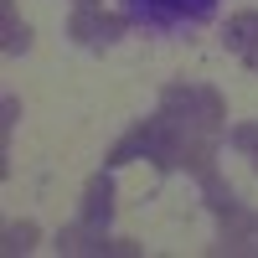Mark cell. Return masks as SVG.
Returning <instances> with one entry per match:
<instances>
[{"label":"cell","instance_id":"cell-1","mask_svg":"<svg viewBox=\"0 0 258 258\" xmlns=\"http://www.w3.org/2000/svg\"><path fill=\"white\" fill-rule=\"evenodd\" d=\"M165 135H170V124H165V114H155V119H145V124H135V129H129V135L109 150V160H103V165H129V160H150V155H155V150L165 145Z\"/></svg>","mask_w":258,"mask_h":258},{"label":"cell","instance_id":"cell-2","mask_svg":"<svg viewBox=\"0 0 258 258\" xmlns=\"http://www.w3.org/2000/svg\"><path fill=\"white\" fill-rule=\"evenodd\" d=\"M217 0H129V16L150 26H176V21H207Z\"/></svg>","mask_w":258,"mask_h":258},{"label":"cell","instance_id":"cell-3","mask_svg":"<svg viewBox=\"0 0 258 258\" xmlns=\"http://www.w3.org/2000/svg\"><path fill=\"white\" fill-rule=\"evenodd\" d=\"M253 232H258V217L243 212V207H232V212H222V232H217V248L212 253H248Z\"/></svg>","mask_w":258,"mask_h":258},{"label":"cell","instance_id":"cell-4","mask_svg":"<svg viewBox=\"0 0 258 258\" xmlns=\"http://www.w3.org/2000/svg\"><path fill=\"white\" fill-rule=\"evenodd\" d=\"M109 217H114V176H109V165H103L88 181V191H83V222L109 227Z\"/></svg>","mask_w":258,"mask_h":258},{"label":"cell","instance_id":"cell-5","mask_svg":"<svg viewBox=\"0 0 258 258\" xmlns=\"http://www.w3.org/2000/svg\"><path fill=\"white\" fill-rule=\"evenodd\" d=\"M57 253H109V238H103V227H93V222L62 227L57 232Z\"/></svg>","mask_w":258,"mask_h":258},{"label":"cell","instance_id":"cell-6","mask_svg":"<svg viewBox=\"0 0 258 258\" xmlns=\"http://www.w3.org/2000/svg\"><path fill=\"white\" fill-rule=\"evenodd\" d=\"M68 36L83 41V47H98V41H103V11L98 6H78L73 21H68Z\"/></svg>","mask_w":258,"mask_h":258},{"label":"cell","instance_id":"cell-7","mask_svg":"<svg viewBox=\"0 0 258 258\" xmlns=\"http://www.w3.org/2000/svg\"><path fill=\"white\" fill-rule=\"evenodd\" d=\"M197 124H202V135H217L227 124V103L217 88H197Z\"/></svg>","mask_w":258,"mask_h":258},{"label":"cell","instance_id":"cell-8","mask_svg":"<svg viewBox=\"0 0 258 258\" xmlns=\"http://www.w3.org/2000/svg\"><path fill=\"white\" fill-rule=\"evenodd\" d=\"M248 47H258V11H238L227 21V52H248Z\"/></svg>","mask_w":258,"mask_h":258},{"label":"cell","instance_id":"cell-9","mask_svg":"<svg viewBox=\"0 0 258 258\" xmlns=\"http://www.w3.org/2000/svg\"><path fill=\"white\" fill-rule=\"evenodd\" d=\"M202 202H207L212 212H232V207H238V191H232L217 170H207V176H202Z\"/></svg>","mask_w":258,"mask_h":258},{"label":"cell","instance_id":"cell-10","mask_svg":"<svg viewBox=\"0 0 258 258\" xmlns=\"http://www.w3.org/2000/svg\"><path fill=\"white\" fill-rule=\"evenodd\" d=\"M36 238H41V227H36L31 217H21V222H11V227H6V253H31V248H36Z\"/></svg>","mask_w":258,"mask_h":258},{"label":"cell","instance_id":"cell-11","mask_svg":"<svg viewBox=\"0 0 258 258\" xmlns=\"http://www.w3.org/2000/svg\"><path fill=\"white\" fill-rule=\"evenodd\" d=\"M0 47H6V57L31 52V26H26V21H11V26H6V36H0Z\"/></svg>","mask_w":258,"mask_h":258},{"label":"cell","instance_id":"cell-12","mask_svg":"<svg viewBox=\"0 0 258 258\" xmlns=\"http://www.w3.org/2000/svg\"><path fill=\"white\" fill-rule=\"evenodd\" d=\"M232 145L253 155V150H258V124H238V129H232Z\"/></svg>","mask_w":258,"mask_h":258},{"label":"cell","instance_id":"cell-13","mask_svg":"<svg viewBox=\"0 0 258 258\" xmlns=\"http://www.w3.org/2000/svg\"><path fill=\"white\" fill-rule=\"evenodd\" d=\"M0 114H6V119H0V145H6V135H11V124L21 119V98H6V103H0Z\"/></svg>","mask_w":258,"mask_h":258},{"label":"cell","instance_id":"cell-14","mask_svg":"<svg viewBox=\"0 0 258 258\" xmlns=\"http://www.w3.org/2000/svg\"><path fill=\"white\" fill-rule=\"evenodd\" d=\"M109 253H114V258H140V243H129V238H109Z\"/></svg>","mask_w":258,"mask_h":258},{"label":"cell","instance_id":"cell-15","mask_svg":"<svg viewBox=\"0 0 258 258\" xmlns=\"http://www.w3.org/2000/svg\"><path fill=\"white\" fill-rule=\"evenodd\" d=\"M243 68H248V73H258V47H248V52H243Z\"/></svg>","mask_w":258,"mask_h":258},{"label":"cell","instance_id":"cell-16","mask_svg":"<svg viewBox=\"0 0 258 258\" xmlns=\"http://www.w3.org/2000/svg\"><path fill=\"white\" fill-rule=\"evenodd\" d=\"M253 170H258V150H253Z\"/></svg>","mask_w":258,"mask_h":258}]
</instances>
